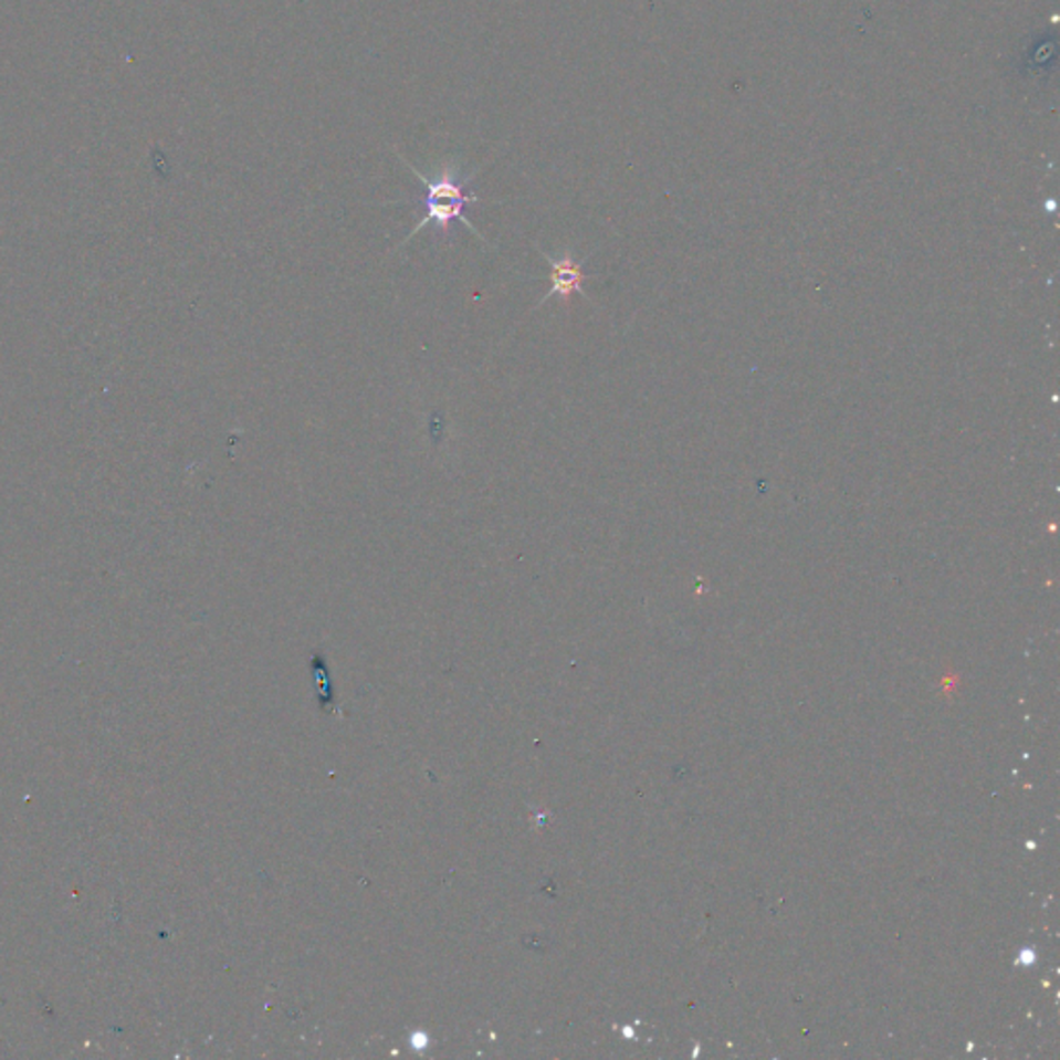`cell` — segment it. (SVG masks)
Returning <instances> with one entry per match:
<instances>
[{
    "mask_svg": "<svg viewBox=\"0 0 1060 1060\" xmlns=\"http://www.w3.org/2000/svg\"><path fill=\"white\" fill-rule=\"evenodd\" d=\"M398 158L407 164L408 170L421 180V185L424 187V216L407 239L400 243V246L407 245L412 237H417L421 230L431 227V224L438 229V232H441V237H448L450 229H452V222H456V220H460L466 229L473 230V234H476L481 241H485L483 234L474 229L471 220L464 216L466 206H473V203L481 201L474 193H466V185L473 180L474 172L473 175H466L464 179H460L458 177V164L448 160V162H441L433 177H427L417 166L408 162L405 156L398 154Z\"/></svg>",
    "mask_w": 1060,
    "mask_h": 1060,
    "instance_id": "cell-1",
    "label": "cell"
},
{
    "mask_svg": "<svg viewBox=\"0 0 1060 1060\" xmlns=\"http://www.w3.org/2000/svg\"><path fill=\"white\" fill-rule=\"evenodd\" d=\"M543 258L547 260V263L552 265V288L549 293L545 294L538 305H543L547 298L552 296H557L562 298L566 305L571 298V294H585L583 293V282H585V272H583V263L571 260L570 255H564L559 260H554L552 255H547L545 251H541Z\"/></svg>",
    "mask_w": 1060,
    "mask_h": 1060,
    "instance_id": "cell-2",
    "label": "cell"
}]
</instances>
